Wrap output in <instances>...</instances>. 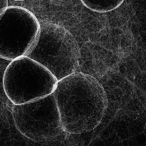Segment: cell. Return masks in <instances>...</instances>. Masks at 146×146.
Wrapping results in <instances>:
<instances>
[{
	"instance_id": "277c9868",
	"label": "cell",
	"mask_w": 146,
	"mask_h": 146,
	"mask_svg": "<svg viewBox=\"0 0 146 146\" xmlns=\"http://www.w3.org/2000/svg\"><path fill=\"white\" fill-rule=\"evenodd\" d=\"M40 31L39 21L27 9L8 6L0 9V57L12 61L28 56Z\"/></svg>"
},
{
	"instance_id": "7a4b0ae2",
	"label": "cell",
	"mask_w": 146,
	"mask_h": 146,
	"mask_svg": "<svg viewBox=\"0 0 146 146\" xmlns=\"http://www.w3.org/2000/svg\"><path fill=\"white\" fill-rule=\"evenodd\" d=\"M57 82L49 70L28 56L11 61L3 73L4 92L14 105L27 104L52 94Z\"/></svg>"
},
{
	"instance_id": "9c48e42d",
	"label": "cell",
	"mask_w": 146,
	"mask_h": 146,
	"mask_svg": "<svg viewBox=\"0 0 146 146\" xmlns=\"http://www.w3.org/2000/svg\"><path fill=\"white\" fill-rule=\"evenodd\" d=\"M8 7V0H0V9Z\"/></svg>"
},
{
	"instance_id": "ba28073f",
	"label": "cell",
	"mask_w": 146,
	"mask_h": 146,
	"mask_svg": "<svg viewBox=\"0 0 146 146\" xmlns=\"http://www.w3.org/2000/svg\"><path fill=\"white\" fill-rule=\"evenodd\" d=\"M82 3L93 12L107 13L115 10L121 5L125 0H80Z\"/></svg>"
},
{
	"instance_id": "6da1fadb",
	"label": "cell",
	"mask_w": 146,
	"mask_h": 146,
	"mask_svg": "<svg viewBox=\"0 0 146 146\" xmlns=\"http://www.w3.org/2000/svg\"><path fill=\"white\" fill-rule=\"evenodd\" d=\"M54 94L65 131L81 134L99 126L107 101L106 91L97 78L75 72L58 81Z\"/></svg>"
},
{
	"instance_id": "8992f818",
	"label": "cell",
	"mask_w": 146,
	"mask_h": 146,
	"mask_svg": "<svg viewBox=\"0 0 146 146\" xmlns=\"http://www.w3.org/2000/svg\"><path fill=\"white\" fill-rule=\"evenodd\" d=\"M98 80L104 87L107 98V108L104 117L110 115L115 120H135L145 110L143 93L119 72Z\"/></svg>"
},
{
	"instance_id": "3957f363",
	"label": "cell",
	"mask_w": 146,
	"mask_h": 146,
	"mask_svg": "<svg viewBox=\"0 0 146 146\" xmlns=\"http://www.w3.org/2000/svg\"><path fill=\"white\" fill-rule=\"evenodd\" d=\"M80 47L74 36L65 28L44 23L37 44L28 56L45 67L59 81L78 72Z\"/></svg>"
},
{
	"instance_id": "5b68a950",
	"label": "cell",
	"mask_w": 146,
	"mask_h": 146,
	"mask_svg": "<svg viewBox=\"0 0 146 146\" xmlns=\"http://www.w3.org/2000/svg\"><path fill=\"white\" fill-rule=\"evenodd\" d=\"M12 115L20 133L36 142L65 138L54 93L32 102L14 105Z\"/></svg>"
},
{
	"instance_id": "30bf717a",
	"label": "cell",
	"mask_w": 146,
	"mask_h": 146,
	"mask_svg": "<svg viewBox=\"0 0 146 146\" xmlns=\"http://www.w3.org/2000/svg\"><path fill=\"white\" fill-rule=\"evenodd\" d=\"M14 1H25V0H14Z\"/></svg>"
},
{
	"instance_id": "52a82bcc",
	"label": "cell",
	"mask_w": 146,
	"mask_h": 146,
	"mask_svg": "<svg viewBox=\"0 0 146 146\" xmlns=\"http://www.w3.org/2000/svg\"><path fill=\"white\" fill-rule=\"evenodd\" d=\"M122 59L111 50L96 45L80 47L78 72L99 79L119 72Z\"/></svg>"
}]
</instances>
